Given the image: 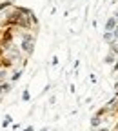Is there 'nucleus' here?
I'll list each match as a JSON object with an SVG mask.
<instances>
[{
	"label": "nucleus",
	"instance_id": "nucleus-16",
	"mask_svg": "<svg viewBox=\"0 0 118 131\" xmlns=\"http://www.w3.org/2000/svg\"><path fill=\"white\" fill-rule=\"evenodd\" d=\"M113 16H114V18H116V20H118V11H116V13H114V15H113Z\"/></svg>",
	"mask_w": 118,
	"mask_h": 131
},
{
	"label": "nucleus",
	"instance_id": "nucleus-1",
	"mask_svg": "<svg viewBox=\"0 0 118 131\" xmlns=\"http://www.w3.org/2000/svg\"><path fill=\"white\" fill-rule=\"evenodd\" d=\"M20 47L22 51H26V55H33V51H35V37L31 33H26L20 40Z\"/></svg>",
	"mask_w": 118,
	"mask_h": 131
},
{
	"label": "nucleus",
	"instance_id": "nucleus-12",
	"mask_svg": "<svg viewBox=\"0 0 118 131\" xmlns=\"http://www.w3.org/2000/svg\"><path fill=\"white\" fill-rule=\"evenodd\" d=\"M51 64H53V66H58V57H53V60H51Z\"/></svg>",
	"mask_w": 118,
	"mask_h": 131
},
{
	"label": "nucleus",
	"instance_id": "nucleus-15",
	"mask_svg": "<svg viewBox=\"0 0 118 131\" xmlns=\"http://www.w3.org/2000/svg\"><path fill=\"white\" fill-rule=\"evenodd\" d=\"M114 88H118V73H116V84H114Z\"/></svg>",
	"mask_w": 118,
	"mask_h": 131
},
{
	"label": "nucleus",
	"instance_id": "nucleus-10",
	"mask_svg": "<svg viewBox=\"0 0 118 131\" xmlns=\"http://www.w3.org/2000/svg\"><path fill=\"white\" fill-rule=\"evenodd\" d=\"M13 122V118H11V115H6V118H4V122H2V127H7L9 124Z\"/></svg>",
	"mask_w": 118,
	"mask_h": 131
},
{
	"label": "nucleus",
	"instance_id": "nucleus-6",
	"mask_svg": "<svg viewBox=\"0 0 118 131\" xmlns=\"http://www.w3.org/2000/svg\"><path fill=\"white\" fill-rule=\"evenodd\" d=\"M104 42H107V44L114 42V33H113V31H105V33H104Z\"/></svg>",
	"mask_w": 118,
	"mask_h": 131
},
{
	"label": "nucleus",
	"instance_id": "nucleus-2",
	"mask_svg": "<svg viewBox=\"0 0 118 131\" xmlns=\"http://www.w3.org/2000/svg\"><path fill=\"white\" fill-rule=\"evenodd\" d=\"M0 37H2V38H0V44H2L4 47H7V46L11 44V40H13V31H11V29H7V31H4Z\"/></svg>",
	"mask_w": 118,
	"mask_h": 131
},
{
	"label": "nucleus",
	"instance_id": "nucleus-4",
	"mask_svg": "<svg viewBox=\"0 0 118 131\" xmlns=\"http://www.w3.org/2000/svg\"><path fill=\"white\" fill-rule=\"evenodd\" d=\"M100 124H102V117H98V115L95 113V115H93V118H91V127H93V129H98Z\"/></svg>",
	"mask_w": 118,
	"mask_h": 131
},
{
	"label": "nucleus",
	"instance_id": "nucleus-3",
	"mask_svg": "<svg viewBox=\"0 0 118 131\" xmlns=\"http://www.w3.org/2000/svg\"><path fill=\"white\" fill-rule=\"evenodd\" d=\"M116 26H118V20L114 16H111V18H107V22H105V31H114Z\"/></svg>",
	"mask_w": 118,
	"mask_h": 131
},
{
	"label": "nucleus",
	"instance_id": "nucleus-11",
	"mask_svg": "<svg viewBox=\"0 0 118 131\" xmlns=\"http://www.w3.org/2000/svg\"><path fill=\"white\" fill-rule=\"evenodd\" d=\"M113 73H118V60L113 64Z\"/></svg>",
	"mask_w": 118,
	"mask_h": 131
},
{
	"label": "nucleus",
	"instance_id": "nucleus-7",
	"mask_svg": "<svg viewBox=\"0 0 118 131\" xmlns=\"http://www.w3.org/2000/svg\"><path fill=\"white\" fill-rule=\"evenodd\" d=\"M109 51H111L113 55H116V57H118V40H114V42H111V44H109Z\"/></svg>",
	"mask_w": 118,
	"mask_h": 131
},
{
	"label": "nucleus",
	"instance_id": "nucleus-9",
	"mask_svg": "<svg viewBox=\"0 0 118 131\" xmlns=\"http://www.w3.org/2000/svg\"><path fill=\"white\" fill-rule=\"evenodd\" d=\"M22 100H24V102H29V100H31V95H29V89H24V93H22Z\"/></svg>",
	"mask_w": 118,
	"mask_h": 131
},
{
	"label": "nucleus",
	"instance_id": "nucleus-13",
	"mask_svg": "<svg viewBox=\"0 0 118 131\" xmlns=\"http://www.w3.org/2000/svg\"><path fill=\"white\" fill-rule=\"evenodd\" d=\"M113 33H114V40H118V26H116V29H114Z\"/></svg>",
	"mask_w": 118,
	"mask_h": 131
},
{
	"label": "nucleus",
	"instance_id": "nucleus-17",
	"mask_svg": "<svg viewBox=\"0 0 118 131\" xmlns=\"http://www.w3.org/2000/svg\"><path fill=\"white\" fill-rule=\"evenodd\" d=\"M40 131H47V127H42V129H40Z\"/></svg>",
	"mask_w": 118,
	"mask_h": 131
},
{
	"label": "nucleus",
	"instance_id": "nucleus-14",
	"mask_svg": "<svg viewBox=\"0 0 118 131\" xmlns=\"http://www.w3.org/2000/svg\"><path fill=\"white\" fill-rule=\"evenodd\" d=\"M24 131H33V126H29V127H26Z\"/></svg>",
	"mask_w": 118,
	"mask_h": 131
},
{
	"label": "nucleus",
	"instance_id": "nucleus-8",
	"mask_svg": "<svg viewBox=\"0 0 118 131\" xmlns=\"http://www.w3.org/2000/svg\"><path fill=\"white\" fill-rule=\"evenodd\" d=\"M22 73H24V69H18V71H15V73H13V77H11V84L18 82V78L22 77Z\"/></svg>",
	"mask_w": 118,
	"mask_h": 131
},
{
	"label": "nucleus",
	"instance_id": "nucleus-5",
	"mask_svg": "<svg viewBox=\"0 0 118 131\" xmlns=\"http://www.w3.org/2000/svg\"><path fill=\"white\" fill-rule=\"evenodd\" d=\"M104 62H105V64H109V66H111V64H114V62H116V55H113V53L109 51V53L104 57Z\"/></svg>",
	"mask_w": 118,
	"mask_h": 131
},
{
	"label": "nucleus",
	"instance_id": "nucleus-18",
	"mask_svg": "<svg viewBox=\"0 0 118 131\" xmlns=\"http://www.w3.org/2000/svg\"><path fill=\"white\" fill-rule=\"evenodd\" d=\"M0 102H2V100H0Z\"/></svg>",
	"mask_w": 118,
	"mask_h": 131
}]
</instances>
